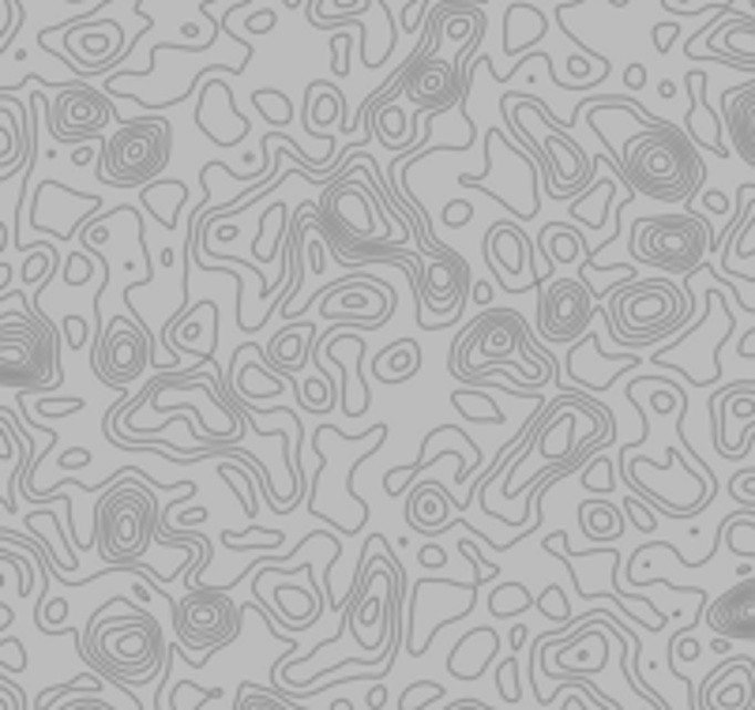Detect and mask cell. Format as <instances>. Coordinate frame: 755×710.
I'll return each mask as SVG.
<instances>
[{
	"label": "cell",
	"mask_w": 755,
	"mask_h": 710,
	"mask_svg": "<svg viewBox=\"0 0 755 710\" xmlns=\"http://www.w3.org/2000/svg\"><path fill=\"white\" fill-rule=\"evenodd\" d=\"M72 639L75 655L87 661V669L102 674L139 710H147L136 692L166 674L169 661V647L162 643V624L155 613L136 609L121 594H110L83 628H72Z\"/></svg>",
	"instance_id": "obj_1"
},
{
	"label": "cell",
	"mask_w": 755,
	"mask_h": 710,
	"mask_svg": "<svg viewBox=\"0 0 755 710\" xmlns=\"http://www.w3.org/2000/svg\"><path fill=\"white\" fill-rule=\"evenodd\" d=\"M147 470H121V478L102 492L94 508V545L110 567L139 575V580L166 586L151 564H143L151 542L162 537V504L155 497V481Z\"/></svg>",
	"instance_id": "obj_2"
},
{
	"label": "cell",
	"mask_w": 755,
	"mask_h": 710,
	"mask_svg": "<svg viewBox=\"0 0 755 710\" xmlns=\"http://www.w3.org/2000/svg\"><path fill=\"white\" fill-rule=\"evenodd\" d=\"M613 158L624 166L635 196L665 207H687L706 185L700 147L684 125H669V121L643 125L624 139V147H617Z\"/></svg>",
	"instance_id": "obj_3"
},
{
	"label": "cell",
	"mask_w": 755,
	"mask_h": 710,
	"mask_svg": "<svg viewBox=\"0 0 755 710\" xmlns=\"http://www.w3.org/2000/svg\"><path fill=\"white\" fill-rule=\"evenodd\" d=\"M515 365L530 368L541 384L560 380L557 357L534 343L527 320L515 309H485L482 316H474L463 327V335L455 338L452 354H447L452 376L470 387H485V376L508 373Z\"/></svg>",
	"instance_id": "obj_4"
},
{
	"label": "cell",
	"mask_w": 755,
	"mask_h": 710,
	"mask_svg": "<svg viewBox=\"0 0 755 710\" xmlns=\"http://www.w3.org/2000/svg\"><path fill=\"white\" fill-rule=\"evenodd\" d=\"M601 297H609V309H601L609 335L632 349L673 338L692 324L695 312V293L687 286L681 290L669 279H635V271L613 282Z\"/></svg>",
	"instance_id": "obj_5"
},
{
	"label": "cell",
	"mask_w": 755,
	"mask_h": 710,
	"mask_svg": "<svg viewBox=\"0 0 755 710\" xmlns=\"http://www.w3.org/2000/svg\"><path fill=\"white\" fill-rule=\"evenodd\" d=\"M61 368V327H53L34 309H0V384L27 391H56Z\"/></svg>",
	"instance_id": "obj_6"
},
{
	"label": "cell",
	"mask_w": 755,
	"mask_h": 710,
	"mask_svg": "<svg viewBox=\"0 0 755 710\" xmlns=\"http://www.w3.org/2000/svg\"><path fill=\"white\" fill-rule=\"evenodd\" d=\"M711 222L695 211H665V215H643L632 222L628 233V255L635 268H658L665 274H700L706 268V252H714Z\"/></svg>",
	"instance_id": "obj_7"
},
{
	"label": "cell",
	"mask_w": 755,
	"mask_h": 710,
	"mask_svg": "<svg viewBox=\"0 0 755 710\" xmlns=\"http://www.w3.org/2000/svg\"><path fill=\"white\" fill-rule=\"evenodd\" d=\"M174 158L169 117H124L117 132L99 139V181L113 188H147Z\"/></svg>",
	"instance_id": "obj_8"
},
{
	"label": "cell",
	"mask_w": 755,
	"mask_h": 710,
	"mask_svg": "<svg viewBox=\"0 0 755 710\" xmlns=\"http://www.w3.org/2000/svg\"><path fill=\"white\" fill-rule=\"evenodd\" d=\"M252 605V602H248ZM248 605H237L229 598V586H188L180 598L169 602L177 628V658L193 669H204L211 655L229 647L241 636V620Z\"/></svg>",
	"instance_id": "obj_9"
},
{
	"label": "cell",
	"mask_w": 755,
	"mask_h": 710,
	"mask_svg": "<svg viewBox=\"0 0 755 710\" xmlns=\"http://www.w3.org/2000/svg\"><path fill=\"white\" fill-rule=\"evenodd\" d=\"M147 365H158L166 373H174V362H162L155 357V338L151 331L143 327L139 316H110L106 324L99 327L91 346V368L106 387H132L147 373Z\"/></svg>",
	"instance_id": "obj_10"
},
{
	"label": "cell",
	"mask_w": 755,
	"mask_h": 710,
	"mask_svg": "<svg viewBox=\"0 0 755 710\" xmlns=\"http://www.w3.org/2000/svg\"><path fill=\"white\" fill-rule=\"evenodd\" d=\"M121 113L113 106V94L87 87L83 80L56 83V98H45V128L56 144H94L110 121Z\"/></svg>",
	"instance_id": "obj_11"
},
{
	"label": "cell",
	"mask_w": 755,
	"mask_h": 710,
	"mask_svg": "<svg viewBox=\"0 0 755 710\" xmlns=\"http://www.w3.org/2000/svg\"><path fill=\"white\" fill-rule=\"evenodd\" d=\"M598 290L587 279H552L538 290V335L545 343H579L590 331Z\"/></svg>",
	"instance_id": "obj_12"
},
{
	"label": "cell",
	"mask_w": 755,
	"mask_h": 710,
	"mask_svg": "<svg viewBox=\"0 0 755 710\" xmlns=\"http://www.w3.org/2000/svg\"><path fill=\"white\" fill-rule=\"evenodd\" d=\"M474 282H470V263L463 260L455 249H444L436 255H428V268H425V290L422 297L414 301V312L425 316V312H436L444 316L439 324H433V331L455 324L463 316V301L470 297Z\"/></svg>",
	"instance_id": "obj_13"
},
{
	"label": "cell",
	"mask_w": 755,
	"mask_h": 710,
	"mask_svg": "<svg viewBox=\"0 0 755 710\" xmlns=\"http://www.w3.org/2000/svg\"><path fill=\"white\" fill-rule=\"evenodd\" d=\"M485 263L493 268V279L496 286H504L508 293H527L523 290V282H515V274H519L523 268H530L534 282L541 279L538 271V244L530 241L527 233L519 230L515 222H496L489 226V233H485ZM541 290V282H538Z\"/></svg>",
	"instance_id": "obj_14"
},
{
	"label": "cell",
	"mask_w": 755,
	"mask_h": 710,
	"mask_svg": "<svg viewBox=\"0 0 755 710\" xmlns=\"http://www.w3.org/2000/svg\"><path fill=\"white\" fill-rule=\"evenodd\" d=\"M706 45L703 61H718L730 69L755 75V15H725L687 34L684 45Z\"/></svg>",
	"instance_id": "obj_15"
},
{
	"label": "cell",
	"mask_w": 755,
	"mask_h": 710,
	"mask_svg": "<svg viewBox=\"0 0 755 710\" xmlns=\"http://www.w3.org/2000/svg\"><path fill=\"white\" fill-rule=\"evenodd\" d=\"M692 710H755V658L730 655L695 688Z\"/></svg>",
	"instance_id": "obj_16"
},
{
	"label": "cell",
	"mask_w": 755,
	"mask_h": 710,
	"mask_svg": "<svg viewBox=\"0 0 755 710\" xmlns=\"http://www.w3.org/2000/svg\"><path fill=\"white\" fill-rule=\"evenodd\" d=\"M703 620H706V628L722 639L755 643V567L748 575H741V580L733 583L725 594L706 602Z\"/></svg>",
	"instance_id": "obj_17"
},
{
	"label": "cell",
	"mask_w": 755,
	"mask_h": 710,
	"mask_svg": "<svg viewBox=\"0 0 755 710\" xmlns=\"http://www.w3.org/2000/svg\"><path fill=\"white\" fill-rule=\"evenodd\" d=\"M722 121L733 150L755 169V80L722 91Z\"/></svg>",
	"instance_id": "obj_18"
},
{
	"label": "cell",
	"mask_w": 755,
	"mask_h": 710,
	"mask_svg": "<svg viewBox=\"0 0 755 710\" xmlns=\"http://www.w3.org/2000/svg\"><path fill=\"white\" fill-rule=\"evenodd\" d=\"M458 508L463 504H455L439 481H425V485H417L406 497V523H410V530H422L425 537H436L439 530L452 523L447 515Z\"/></svg>",
	"instance_id": "obj_19"
},
{
	"label": "cell",
	"mask_w": 755,
	"mask_h": 710,
	"mask_svg": "<svg viewBox=\"0 0 755 710\" xmlns=\"http://www.w3.org/2000/svg\"><path fill=\"white\" fill-rule=\"evenodd\" d=\"M422 346L414 343V338H399V343H391L380 349L376 365H372V376H376L380 384L395 387V384H406L414 380L417 373H422Z\"/></svg>",
	"instance_id": "obj_20"
},
{
	"label": "cell",
	"mask_w": 755,
	"mask_h": 710,
	"mask_svg": "<svg viewBox=\"0 0 755 710\" xmlns=\"http://www.w3.org/2000/svg\"><path fill=\"white\" fill-rule=\"evenodd\" d=\"M549 19H545L541 8H534V4H511L508 12H504V50L508 53H523V50H530V45H538L541 42V34L549 31Z\"/></svg>",
	"instance_id": "obj_21"
},
{
	"label": "cell",
	"mask_w": 755,
	"mask_h": 710,
	"mask_svg": "<svg viewBox=\"0 0 755 710\" xmlns=\"http://www.w3.org/2000/svg\"><path fill=\"white\" fill-rule=\"evenodd\" d=\"M579 526L590 542H613L624 537V515L609 500H582L579 504Z\"/></svg>",
	"instance_id": "obj_22"
},
{
	"label": "cell",
	"mask_w": 755,
	"mask_h": 710,
	"mask_svg": "<svg viewBox=\"0 0 755 710\" xmlns=\"http://www.w3.org/2000/svg\"><path fill=\"white\" fill-rule=\"evenodd\" d=\"M110 680L102 677V674H94V669H87V674H80V677H72V680H64V685H50V688H42L34 699V710H53V703H64L69 696H99L102 688H106Z\"/></svg>",
	"instance_id": "obj_23"
},
{
	"label": "cell",
	"mask_w": 755,
	"mask_h": 710,
	"mask_svg": "<svg viewBox=\"0 0 755 710\" xmlns=\"http://www.w3.org/2000/svg\"><path fill=\"white\" fill-rule=\"evenodd\" d=\"M538 598L527 591L523 583H496L493 594H489V613L493 617H519L523 609H534Z\"/></svg>",
	"instance_id": "obj_24"
},
{
	"label": "cell",
	"mask_w": 755,
	"mask_h": 710,
	"mask_svg": "<svg viewBox=\"0 0 755 710\" xmlns=\"http://www.w3.org/2000/svg\"><path fill=\"white\" fill-rule=\"evenodd\" d=\"M252 106L260 109V117H267V125H275V128L290 125V117H293V102H290V94L279 91V87H256V94H252Z\"/></svg>",
	"instance_id": "obj_25"
},
{
	"label": "cell",
	"mask_w": 755,
	"mask_h": 710,
	"mask_svg": "<svg viewBox=\"0 0 755 710\" xmlns=\"http://www.w3.org/2000/svg\"><path fill=\"white\" fill-rule=\"evenodd\" d=\"M452 406H455L458 414H463V418H470V421H482V418H477V410L489 414L493 425L504 421V410L489 399V395L482 391V387H455V391H452Z\"/></svg>",
	"instance_id": "obj_26"
},
{
	"label": "cell",
	"mask_w": 755,
	"mask_h": 710,
	"mask_svg": "<svg viewBox=\"0 0 755 710\" xmlns=\"http://www.w3.org/2000/svg\"><path fill=\"white\" fill-rule=\"evenodd\" d=\"M215 699H223V688H199L193 680L169 685V703H174V710H199L204 703H215Z\"/></svg>",
	"instance_id": "obj_27"
},
{
	"label": "cell",
	"mask_w": 755,
	"mask_h": 710,
	"mask_svg": "<svg viewBox=\"0 0 755 710\" xmlns=\"http://www.w3.org/2000/svg\"><path fill=\"white\" fill-rule=\"evenodd\" d=\"M290 703H293V699H286V696H279V692L267 696L260 685L245 680V685H241V699L234 703V710H293ZM298 710H301V707H298Z\"/></svg>",
	"instance_id": "obj_28"
},
{
	"label": "cell",
	"mask_w": 755,
	"mask_h": 710,
	"mask_svg": "<svg viewBox=\"0 0 755 710\" xmlns=\"http://www.w3.org/2000/svg\"><path fill=\"white\" fill-rule=\"evenodd\" d=\"M64 620H69V598H45L42 609L34 613L38 631H45V636H61V631H69L64 628Z\"/></svg>",
	"instance_id": "obj_29"
},
{
	"label": "cell",
	"mask_w": 755,
	"mask_h": 710,
	"mask_svg": "<svg viewBox=\"0 0 755 710\" xmlns=\"http://www.w3.org/2000/svg\"><path fill=\"white\" fill-rule=\"evenodd\" d=\"M439 696H444V688H439L436 680H414V685H406L403 696H399V710H422L425 703H433Z\"/></svg>",
	"instance_id": "obj_30"
},
{
	"label": "cell",
	"mask_w": 755,
	"mask_h": 710,
	"mask_svg": "<svg viewBox=\"0 0 755 710\" xmlns=\"http://www.w3.org/2000/svg\"><path fill=\"white\" fill-rule=\"evenodd\" d=\"M286 542L282 530H256V537L248 534H234V530H226L223 534V545L226 549H256V545H267V549H279Z\"/></svg>",
	"instance_id": "obj_31"
},
{
	"label": "cell",
	"mask_w": 755,
	"mask_h": 710,
	"mask_svg": "<svg viewBox=\"0 0 755 710\" xmlns=\"http://www.w3.org/2000/svg\"><path fill=\"white\" fill-rule=\"evenodd\" d=\"M496 688H500V696L508 699V703H519L523 696V685H519V658H504L500 666H496Z\"/></svg>",
	"instance_id": "obj_32"
},
{
	"label": "cell",
	"mask_w": 755,
	"mask_h": 710,
	"mask_svg": "<svg viewBox=\"0 0 755 710\" xmlns=\"http://www.w3.org/2000/svg\"><path fill=\"white\" fill-rule=\"evenodd\" d=\"M538 613L552 624H571L568 617V598H563L560 586H545V594L538 598Z\"/></svg>",
	"instance_id": "obj_33"
},
{
	"label": "cell",
	"mask_w": 755,
	"mask_h": 710,
	"mask_svg": "<svg viewBox=\"0 0 755 710\" xmlns=\"http://www.w3.org/2000/svg\"><path fill=\"white\" fill-rule=\"evenodd\" d=\"M613 462H609L606 456H598V459H590L587 462V473H582V485L587 489H598V492H609L613 489Z\"/></svg>",
	"instance_id": "obj_34"
},
{
	"label": "cell",
	"mask_w": 755,
	"mask_h": 710,
	"mask_svg": "<svg viewBox=\"0 0 755 710\" xmlns=\"http://www.w3.org/2000/svg\"><path fill=\"white\" fill-rule=\"evenodd\" d=\"M4 564H12L15 572H19V598H31V591H34V567L27 556H19L15 553V545H4Z\"/></svg>",
	"instance_id": "obj_35"
},
{
	"label": "cell",
	"mask_w": 755,
	"mask_h": 710,
	"mask_svg": "<svg viewBox=\"0 0 755 710\" xmlns=\"http://www.w3.org/2000/svg\"><path fill=\"white\" fill-rule=\"evenodd\" d=\"M4 4V31H0V53L12 50L15 34H19V23H23V8H19V0H0Z\"/></svg>",
	"instance_id": "obj_36"
},
{
	"label": "cell",
	"mask_w": 755,
	"mask_h": 710,
	"mask_svg": "<svg viewBox=\"0 0 755 710\" xmlns=\"http://www.w3.org/2000/svg\"><path fill=\"white\" fill-rule=\"evenodd\" d=\"M620 508H624L628 515L635 519V530H639V534H654L658 519L650 515V508H654V504H650V500H635V497H624V504H620Z\"/></svg>",
	"instance_id": "obj_37"
},
{
	"label": "cell",
	"mask_w": 755,
	"mask_h": 710,
	"mask_svg": "<svg viewBox=\"0 0 755 710\" xmlns=\"http://www.w3.org/2000/svg\"><path fill=\"white\" fill-rule=\"evenodd\" d=\"M0 669H4V674H19V669H27V647L19 639H12V636H4V643H0Z\"/></svg>",
	"instance_id": "obj_38"
},
{
	"label": "cell",
	"mask_w": 755,
	"mask_h": 710,
	"mask_svg": "<svg viewBox=\"0 0 755 710\" xmlns=\"http://www.w3.org/2000/svg\"><path fill=\"white\" fill-rule=\"evenodd\" d=\"M241 467H245V462H237V467H234V462H223V467H218V473H223L226 485L234 489V492H237V478H241ZM245 515H248V519L256 515V492H252V489L245 492Z\"/></svg>",
	"instance_id": "obj_39"
},
{
	"label": "cell",
	"mask_w": 755,
	"mask_h": 710,
	"mask_svg": "<svg viewBox=\"0 0 755 710\" xmlns=\"http://www.w3.org/2000/svg\"><path fill=\"white\" fill-rule=\"evenodd\" d=\"M433 4V0H410V4L403 8V31L406 34H422L425 27V8Z\"/></svg>",
	"instance_id": "obj_40"
},
{
	"label": "cell",
	"mask_w": 755,
	"mask_h": 710,
	"mask_svg": "<svg viewBox=\"0 0 755 710\" xmlns=\"http://www.w3.org/2000/svg\"><path fill=\"white\" fill-rule=\"evenodd\" d=\"M681 38V23L676 19H665V23H654V31H650V42L658 45V53H669V45Z\"/></svg>",
	"instance_id": "obj_41"
},
{
	"label": "cell",
	"mask_w": 755,
	"mask_h": 710,
	"mask_svg": "<svg viewBox=\"0 0 755 710\" xmlns=\"http://www.w3.org/2000/svg\"><path fill=\"white\" fill-rule=\"evenodd\" d=\"M83 406H87L83 399H64V403L42 399V403H38V414H42V418H69V414H80Z\"/></svg>",
	"instance_id": "obj_42"
},
{
	"label": "cell",
	"mask_w": 755,
	"mask_h": 710,
	"mask_svg": "<svg viewBox=\"0 0 755 710\" xmlns=\"http://www.w3.org/2000/svg\"><path fill=\"white\" fill-rule=\"evenodd\" d=\"M245 27L252 34H271L275 27H279V12H271V8H263V12H252L245 19Z\"/></svg>",
	"instance_id": "obj_43"
},
{
	"label": "cell",
	"mask_w": 755,
	"mask_h": 710,
	"mask_svg": "<svg viewBox=\"0 0 755 710\" xmlns=\"http://www.w3.org/2000/svg\"><path fill=\"white\" fill-rule=\"evenodd\" d=\"M417 564H422V567H444L447 564V553L436 542H428V545L417 549Z\"/></svg>",
	"instance_id": "obj_44"
},
{
	"label": "cell",
	"mask_w": 755,
	"mask_h": 710,
	"mask_svg": "<svg viewBox=\"0 0 755 710\" xmlns=\"http://www.w3.org/2000/svg\"><path fill=\"white\" fill-rule=\"evenodd\" d=\"M56 710H117V707H110L106 699H99V696H80V699H72V703H56Z\"/></svg>",
	"instance_id": "obj_45"
},
{
	"label": "cell",
	"mask_w": 755,
	"mask_h": 710,
	"mask_svg": "<svg viewBox=\"0 0 755 710\" xmlns=\"http://www.w3.org/2000/svg\"><path fill=\"white\" fill-rule=\"evenodd\" d=\"M0 688H4V710H23V692H19V685L12 680V674H4V680H0Z\"/></svg>",
	"instance_id": "obj_46"
},
{
	"label": "cell",
	"mask_w": 755,
	"mask_h": 710,
	"mask_svg": "<svg viewBox=\"0 0 755 710\" xmlns=\"http://www.w3.org/2000/svg\"><path fill=\"white\" fill-rule=\"evenodd\" d=\"M624 87L628 91H643L647 87V69H643V64H628V69H624Z\"/></svg>",
	"instance_id": "obj_47"
},
{
	"label": "cell",
	"mask_w": 755,
	"mask_h": 710,
	"mask_svg": "<svg viewBox=\"0 0 755 710\" xmlns=\"http://www.w3.org/2000/svg\"><path fill=\"white\" fill-rule=\"evenodd\" d=\"M91 451L87 448H80V451H64V456H61V467L64 470H75V467H91Z\"/></svg>",
	"instance_id": "obj_48"
},
{
	"label": "cell",
	"mask_w": 755,
	"mask_h": 710,
	"mask_svg": "<svg viewBox=\"0 0 755 710\" xmlns=\"http://www.w3.org/2000/svg\"><path fill=\"white\" fill-rule=\"evenodd\" d=\"M347 50H350V38H347V34H339V38H334V72H339V75H347V72H350L347 56H342Z\"/></svg>",
	"instance_id": "obj_49"
},
{
	"label": "cell",
	"mask_w": 755,
	"mask_h": 710,
	"mask_svg": "<svg viewBox=\"0 0 755 710\" xmlns=\"http://www.w3.org/2000/svg\"><path fill=\"white\" fill-rule=\"evenodd\" d=\"M387 703V680H380V685H372V692H369V699H365V707L369 710H380Z\"/></svg>",
	"instance_id": "obj_50"
},
{
	"label": "cell",
	"mask_w": 755,
	"mask_h": 710,
	"mask_svg": "<svg viewBox=\"0 0 755 710\" xmlns=\"http://www.w3.org/2000/svg\"><path fill=\"white\" fill-rule=\"evenodd\" d=\"M703 207H706L711 215H725V211H730V203H725V196H722V192H703Z\"/></svg>",
	"instance_id": "obj_51"
},
{
	"label": "cell",
	"mask_w": 755,
	"mask_h": 710,
	"mask_svg": "<svg viewBox=\"0 0 755 710\" xmlns=\"http://www.w3.org/2000/svg\"><path fill=\"white\" fill-rule=\"evenodd\" d=\"M470 297L477 301V305H489V301H493V282H474V290H470Z\"/></svg>",
	"instance_id": "obj_52"
},
{
	"label": "cell",
	"mask_w": 755,
	"mask_h": 710,
	"mask_svg": "<svg viewBox=\"0 0 755 710\" xmlns=\"http://www.w3.org/2000/svg\"><path fill=\"white\" fill-rule=\"evenodd\" d=\"M737 354L744 357V362H755V327H748V335L737 343Z\"/></svg>",
	"instance_id": "obj_53"
},
{
	"label": "cell",
	"mask_w": 755,
	"mask_h": 710,
	"mask_svg": "<svg viewBox=\"0 0 755 710\" xmlns=\"http://www.w3.org/2000/svg\"><path fill=\"white\" fill-rule=\"evenodd\" d=\"M523 643H527V624H515L511 628V655H519Z\"/></svg>",
	"instance_id": "obj_54"
},
{
	"label": "cell",
	"mask_w": 755,
	"mask_h": 710,
	"mask_svg": "<svg viewBox=\"0 0 755 710\" xmlns=\"http://www.w3.org/2000/svg\"><path fill=\"white\" fill-rule=\"evenodd\" d=\"M91 158H94V147H75V150H72V163H75V166H87Z\"/></svg>",
	"instance_id": "obj_55"
},
{
	"label": "cell",
	"mask_w": 755,
	"mask_h": 710,
	"mask_svg": "<svg viewBox=\"0 0 755 710\" xmlns=\"http://www.w3.org/2000/svg\"><path fill=\"white\" fill-rule=\"evenodd\" d=\"M658 94H662V98H673V94H676V83H673V80H662V83H658Z\"/></svg>",
	"instance_id": "obj_56"
},
{
	"label": "cell",
	"mask_w": 755,
	"mask_h": 710,
	"mask_svg": "<svg viewBox=\"0 0 755 710\" xmlns=\"http://www.w3.org/2000/svg\"><path fill=\"white\" fill-rule=\"evenodd\" d=\"M730 643H733V639H722V636H714L711 650H714V655H725V650H730Z\"/></svg>",
	"instance_id": "obj_57"
},
{
	"label": "cell",
	"mask_w": 755,
	"mask_h": 710,
	"mask_svg": "<svg viewBox=\"0 0 755 710\" xmlns=\"http://www.w3.org/2000/svg\"><path fill=\"white\" fill-rule=\"evenodd\" d=\"M331 710H353V703H350V699H334Z\"/></svg>",
	"instance_id": "obj_58"
},
{
	"label": "cell",
	"mask_w": 755,
	"mask_h": 710,
	"mask_svg": "<svg viewBox=\"0 0 755 710\" xmlns=\"http://www.w3.org/2000/svg\"><path fill=\"white\" fill-rule=\"evenodd\" d=\"M282 4H286V8H301L304 0H282Z\"/></svg>",
	"instance_id": "obj_59"
},
{
	"label": "cell",
	"mask_w": 755,
	"mask_h": 710,
	"mask_svg": "<svg viewBox=\"0 0 755 710\" xmlns=\"http://www.w3.org/2000/svg\"><path fill=\"white\" fill-rule=\"evenodd\" d=\"M563 8H571V4H582V0H560Z\"/></svg>",
	"instance_id": "obj_60"
},
{
	"label": "cell",
	"mask_w": 755,
	"mask_h": 710,
	"mask_svg": "<svg viewBox=\"0 0 755 710\" xmlns=\"http://www.w3.org/2000/svg\"><path fill=\"white\" fill-rule=\"evenodd\" d=\"M69 4H80V0H69Z\"/></svg>",
	"instance_id": "obj_61"
}]
</instances>
